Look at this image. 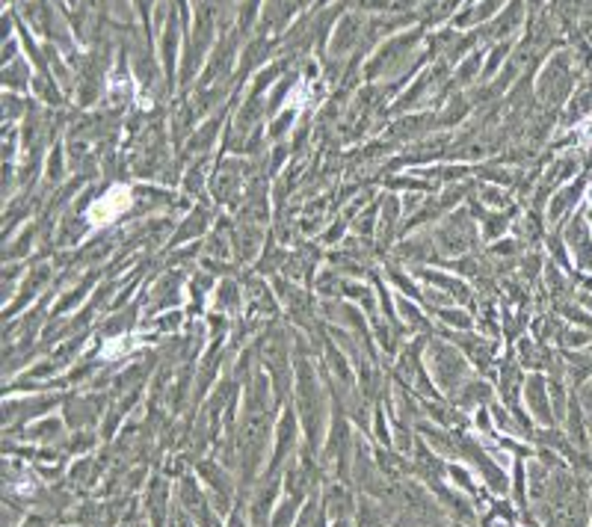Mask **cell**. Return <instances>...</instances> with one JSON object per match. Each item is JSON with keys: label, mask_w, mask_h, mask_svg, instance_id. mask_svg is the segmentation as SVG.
Masks as SVG:
<instances>
[{"label": "cell", "mask_w": 592, "mask_h": 527, "mask_svg": "<svg viewBox=\"0 0 592 527\" xmlns=\"http://www.w3.org/2000/svg\"><path fill=\"white\" fill-rule=\"evenodd\" d=\"M127 202H131V196H127L125 187H116V190L104 193V196L92 205V223H107V219L119 217L127 208Z\"/></svg>", "instance_id": "obj_1"}, {"label": "cell", "mask_w": 592, "mask_h": 527, "mask_svg": "<svg viewBox=\"0 0 592 527\" xmlns=\"http://www.w3.org/2000/svg\"><path fill=\"white\" fill-rule=\"evenodd\" d=\"M326 513L332 515L335 522H341V519H349V515L356 513V501H353V495L347 492V489H341V486H332L329 492H326Z\"/></svg>", "instance_id": "obj_2"}, {"label": "cell", "mask_w": 592, "mask_h": 527, "mask_svg": "<svg viewBox=\"0 0 592 527\" xmlns=\"http://www.w3.org/2000/svg\"><path fill=\"white\" fill-rule=\"evenodd\" d=\"M293 441H296V421H293V415H284L282 424H279V436H275V453H273L270 468H279L282 459L291 457Z\"/></svg>", "instance_id": "obj_3"}, {"label": "cell", "mask_w": 592, "mask_h": 527, "mask_svg": "<svg viewBox=\"0 0 592 527\" xmlns=\"http://www.w3.org/2000/svg\"><path fill=\"white\" fill-rule=\"evenodd\" d=\"M527 406H530V412L536 415L539 421L551 424V409H548V394H545V385L542 379H530V385H527Z\"/></svg>", "instance_id": "obj_4"}, {"label": "cell", "mask_w": 592, "mask_h": 527, "mask_svg": "<svg viewBox=\"0 0 592 527\" xmlns=\"http://www.w3.org/2000/svg\"><path fill=\"white\" fill-rule=\"evenodd\" d=\"M33 441H42V445H53V441H60L62 439V424L57 421V418H51V421H39L36 427L27 432Z\"/></svg>", "instance_id": "obj_5"}, {"label": "cell", "mask_w": 592, "mask_h": 527, "mask_svg": "<svg viewBox=\"0 0 592 527\" xmlns=\"http://www.w3.org/2000/svg\"><path fill=\"white\" fill-rule=\"evenodd\" d=\"M296 513H300V501H296V498H284L273 510V527H293Z\"/></svg>", "instance_id": "obj_6"}, {"label": "cell", "mask_w": 592, "mask_h": 527, "mask_svg": "<svg viewBox=\"0 0 592 527\" xmlns=\"http://www.w3.org/2000/svg\"><path fill=\"white\" fill-rule=\"evenodd\" d=\"M166 527H193V515L187 519V510L181 506V510L172 513V519H169V524H166Z\"/></svg>", "instance_id": "obj_7"}, {"label": "cell", "mask_w": 592, "mask_h": 527, "mask_svg": "<svg viewBox=\"0 0 592 527\" xmlns=\"http://www.w3.org/2000/svg\"><path fill=\"white\" fill-rule=\"evenodd\" d=\"M226 527H249V524H246V519L240 513H231V522Z\"/></svg>", "instance_id": "obj_8"}, {"label": "cell", "mask_w": 592, "mask_h": 527, "mask_svg": "<svg viewBox=\"0 0 592 527\" xmlns=\"http://www.w3.org/2000/svg\"><path fill=\"white\" fill-rule=\"evenodd\" d=\"M332 527H356V524L349 522V519H341V522H335V524H332Z\"/></svg>", "instance_id": "obj_9"}]
</instances>
